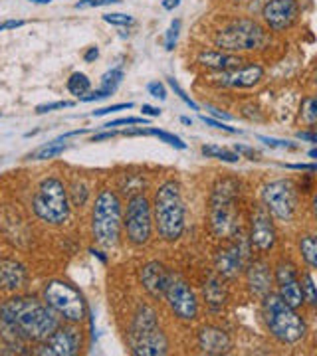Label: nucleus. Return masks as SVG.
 <instances>
[{
	"label": "nucleus",
	"instance_id": "nucleus-1",
	"mask_svg": "<svg viewBox=\"0 0 317 356\" xmlns=\"http://www.w3.org/2000/svg\"><path fill=\"white\" fill-rule=\"evenodd\" d=\"M60 327V317L44 301L14 297L0 303V337L6 343H44Z\"/></svg>",
	"mask_w": 317,
	"mask_h": 356
},
{
	"label": "nucleus",
	"instance_id": "nucleus-2",
	"mask_svg": "<svg viewBox=\"0 0 317 356\" xmlns=\"http://www.w3.org/2000/svg\"><path fill=\"white\" fill-rule=\"evenodd\" d=\"M153 226L159 238L175 243L183 238L187 228V206L183 200V188L177 180H165L153 198Z\"/></svg>",
	"mask_w": 317,
	"mask_h": 356
},
{
	"label": "nucleus",
	"instance_id": "nucleus-3",
	"mask_svg": "<svg viewBox=\"0 0 317 356\" xmlns=\"http://www.w3.org/2000/svg\"><path fill=\"white\" fill-rule=\"evenodd\" d=\"M240 180L226 177L220 178L212 188L208 200V226L216 238L230 240L240 232Z\"/></svg>",
	"mask_w": 317,
	"mask_h": 356
},
{
	"label": "nucleus",
	"instance_id": "nucleus-4",
	"mask_svg": "<svg viewBox=\"0 0 317 356\" xmlns=\"http://www.w3.org/2000/svg\"><path fill=\"white\" fill-rule=\"evenodd\" d=\"M262 317L270 334L281 344H297L307 337V323L288 303L279 299L278 293H268L262 297Z\"/></svg>",
	"mask_w": 317,
	"mask_h": 356
},
{
	"label": "nucleus",
	"instance_id": "nucleus-5",
	"mask_svg": "<svg viewBox=\"0 0 317 356\" xmlns=\"http://www.w3.org/2000/svg\"><path fill=\"white\" fill-rule=\"evenodd\" d=\"M215 46L218 50L230 54H244V51L264 50L272 42L270 32L258 20L240 16L232 18L230 22L222 24L215 32Z\"/></svg>",
	"mask_w": 317,
	"mask_h": 356
},
{
	"label": "nucleus",
	"instance_id": "nucleus-6",
	"mask_svg": "<svg viewBox=\"0 0 317 356\" xmlns=\"http://www.w3.org/2000/svg\"><path fill=\"white\" fill-rule=\"evenodd\" d=\"M123 228V210L117 192L103 188L95 196V204L91 210V234L98 245L111 250L119 243Z\"/></svg>",
	"mask_w": 317,
	"mask_h": 356
},
{
	"label": "nucleus",
	"instance_id": "nucleus-7",
	"mask_svg": "<svg viewBox=\"0 0 317 356\" xmlns=\"http://www.w3.org/2000/svg\"><path fill=\"white\" fill-rule=\"evenodd\" d=\"M131 353L137 356H163L169 353V341L161 331L157 313L149 305H141L127 332Z\"/></svg>",
	"mask_w": 317,
	"mask_h": 356
},
{
	"label": "nucleus",
	"instance_id": "nucleus-8",
	"mask_svg": "<svg viewBox=\"0 0 317 356\" xmlns=\"http://www.w3.org/2000/svg\"><path fill=\"white\" fill-rule=\"evenodd\" d=\"M32 210L42 222L50 226H62L68 222L72 204L68 198V188L60 178L48 177L40 182L38 191L32 198Z\"/></svg>",
	"mask_w": 317,
	"mask_h": 356
},
{
	"label": "nucleus",
	"instance_id": "nucleus-9",
	"mask_svg": "<svg viewBox=\"0 0 317 356\" xmlns=\"http://www.w3.org/2000/svg\"><path fill=\"white\" fill-rule=\"evenodd\" d=\"M44 303L50 307L58 317L77 325L88 317V303L84 295L72 283L63 280H52L44 287Z\"/></svg>",
	"mask_w": 317,
	"mask_h": 356
},
{
	"label": "nucleus",
	"instance_id": "nucleus-10",
	"mask_svg": "<svg viewBox=\"0 0 317 356\" xmlns=\"http://www.w3.org/2000/svg\"><path fill=\"white\" fill-rule=\"evenodd\" d=\"M123 228H125L127 242L135 248H143L153 238V208L149 198L139 192L129 198L123 214Z\"/></svg>",
	"mask_w": 317,
	"mask_h": 356
},
{
	"label": "nucleus",
	"instance_id": "nucleus-11",
	"mask_svg": "<svg viewBox=\"0 0 317 356\" xmlns=\"http://www.w3.org/2000/svg\"><path fill=\"white\" fill-rule=\"evenodd\" d=\"M262 206L279 222H290L297 212V188L292 178H279L264 184Z\"/></svg>",
	"mask_w": 317,
	"mask_h": 356
},
{
	"label": "nucleus",
	"instance_id": "nucleus-12",
	"mask_svg": "<svg viewBox=\"0 0 317 356\" xmlns=\"http://www.w3.org/2000/svg\"><path fill=\"white\" fill-rule=\"evenodd\" d=\"M260 16L268 32L284 34L300 22L302 4L300 0H266L262 4Z\"/></svg>",
	"mask_w": 317,
	"mask_h": 356
},
{
	"label": "nucleus",
	"instance_id": "nucleus-13",
	"mask_svg": "<svg viewBox=\"0 0 317 356\" xmlns=\"http://www.w3.org/2000/svg\"><path fill=\"white\" fill-rule=\"evenodd\" d=\"M167 305L171 309V313L185 323H190L199 317V299L194 291L190 289V285L187 281H183L177 275H169L167 281L165 295Z\"/></svg>",
	"mask_w": 317,
	"mask_h": 356
},
{
	"label": "nucleus",
	"instance_id": "nucleus-14",
	"mask_svg": "<svg viewBox=\"0 0 317 356\" xmlns=\"http://www.w3.org/2000/svg\"><path fill=\"white\" fill-rule=\"evenodd\" d=\"M264 76H266L264 65L258 64V62H250V64L244 62L240 67L212 74L210 83L216 88L224 89H252L264 81Z\"/></svg>",
	"mask_w": 317,
	"mask_h": 356
},
{
	"label": "nucleus",
	"instance_id": "nucleus-15",
	"mask_svg": "<svg viewBox=\"0 0 317 356\" xmlns=\"http://www.w3.org/2000/svg\"><path fill=\"white\" fill-rule=\"evenodd\" d=\"M276 243H278V229L274 224V218L260 204L256 206L250 218V248L258 254H268L276 248Z\"/></svg>",
	"mask_w": 317,
	"mask_h": 356
},
{
	"label": "nucleus",
	"instance_id": "nucleus-16",
	"mask_svg": "<svg viewBox=\"0 0 317 356\" xmlns=\"http://www.w3.org/2000/svg\"><path fill=\"white\" fill-rule=\"evenodd\" d=\"M248 252H250V248L242 242L240 238H238V240H232V242H229L226 245H222V248L218 250V254H216L215 259L216 273H218L220 277H224V280H234V277H238L242 271H244L246 264H248V259H250Z\"/></svg>",
	"mask_w": 317,
	"mask_h": 356
},
{
	"label": "nucleus",
	"instance_id": "nucleus-17",
	"mask_svg": "<svg viewBox=\"0 0 317 356\" xmlns=\"http://www.w3.org/2000/svg\"><path fill=\"white\" fill-rule=\"evenodd\" d=\"M79 350H82V331L70 323V325H60L52 332L36 350V355L76 356Z\"/></svg>",
	"mask_w": 317,
	"mask_h": 356
},
{
	"label": "nucleus",
	"instance_id": "nucleus-18",
	"mask_svg": "<svg viewBox=\"0 0 317 356\" xmlns=\"http://www.w3.org/2000/svg\"><path fill=\"white\" fill-rule=\"evenodd\" d=\"M274 281L278 285V295L284 303L293 309H302L305 305L302 283L297 277V267L292 261H279L274 269Z\"/></svg>",
	"mask_w": 317,
	"mask_h": 356
},
{
	"label": "nucleus",
	"instance_id": "nucleus-19",
	"mask_svg": "<svg viewBox=\"0 0 317 356\" xmlns=\"http://www.w3.org/2000/svg\"><path fill=\"white\" fill-rule=\"evenodd\" d=\"M244 273H246L248 291L252 293L256 299H262L272 291L274 271H272V266L268 264L266 259H260V257L258 259H248V264L244 267Z\"/></svg>",
	"mask_w": 317,
	"mask_h": 356
},
{
	"label": "nucleus",
	"instance_id": "nucleus-20",
	"mask_svg": "<svg viewBox=\"0 0 317 356\" xmlns=\"http://www.w3.org/2000/svg\"><path fill=\"white\" fill-rule=\"evenodd\" d=\"M246 60L242 58L240 54H230V51L218 50V48H212V50H201L196 54V64L201 65L206 72H212V74H218V72H229V70H234V67H240Z\"/></svg>",
	"mask_w": 317,
	"mask_h": 356
},
{
	"label": "nucleus",
	"instance_id": "nucleus-21",
	"mask_svg": "<svg viewBox=\"0 0 317 356\" xmlns=\"http://www.w3.org/2000/svg\"><path fill=\"white\" fill-rule=\"evenodd\" d=\"M169 275H171V273L167 271L163 264H159V261H149V264H145V266L141 267V287L149 293V297H153V299H161V297L165 295Z\"/></svg>",
	"mask_w": 317,
	"mask_h": 356
},
{
	"label": "nucleus",
	"instance_id": "nucleus-22",
	"mask_svg": "<svg viewBox=\"0 0 317 356\" xmlns=\"http://www.w3.org/2000/svg\"><path fill=\"white\" fill-rule=\"evenodd\" d=\"M196 344L204 355H226L232 348L229 332L218 327H204L196 337Z\"/></svg>",
	"mask_w": 317,
	"mask_h": 356
},
{
	"label": "nucleus",
	"instance_id": "nucleus-23",
	"mask_svg": "<svg viewBox=\"0 0 317 356\" xmlns=\"http://www.w3.org/2000/svg\"><path fill=\"white\" fill-rule=\"evenodd\" d=\"M123 79H125V74H123V70H121L119 65H117V67H111V70H107V72L102 76V86H100L98 89H91L88 95L79 97V102L93 103V102H102V99L111 97L115 91L119 89V86L123 83Z\"/></svg>",
	"mask_w": 317,
	"mask_h": 356
},
{
	"label": "nucleus",
	"instance_id": "nucleus-24",
	"mask_svg": "<svg viewBox=\"0 0 317 356\" xmlns=\"http://www.w3.org/2000/svg\"><path fill=\"white\" fill-rule=\"evenodd\" d=\"M26 283V269L22 264L14 259H0V289L16 291Z\"/></svg>",
	"mask_w": 317,
	"mask_h": 356
},
{
	"label": "nucleus",
	"instance_id": "nucleus-25",
	"mask_svg": "<svg viewBox=\"0 0 317 356\" xmlns=\"http://www.w3.org/2000/svg\"><path fill=\"white\" fill-rule=\"evenodd\" d=\"M119 135H125V137H157L159 140H163L167 145H171V147H175L178 151H185L187 149V143L177 137L175 133H169V131H163V129H127L123 133H119Z\"/></svg>",
	"mask_w": 317,
	"mask_h": 356
},
{
	"label": "nucleus",
	"instance_id": "nucleus-26",
	"mask_svg": "<svg viewBox=\"0 0 317 356\" xmlns=\"http://www.w3.org/2000/svg\"><path fill=\"white\" fill-rule=\"evenodd\" d=\"M204 299H206V303L212 311H222L224 305H226V299H229L224 281L220 277H210L204 283Z\"/></svg>",
	"mask_w": 317,
	"mask_h": 356
},
{
	"label": "nucleus",
	"instance_id": "nucleus-27",
	"mask_svg": "<svg viewBox=\"0 0 317 356\" xmlns=\"http://www.w3.org/2000/svg\"><path fill=\"white\" fill-rule=\"evenodd\" d=\"M65 149H68L65 139L60 137V139L50 140L48 145L40 147L38 151H34L32 154H28V159H30V161H48V159H56V156H60Z\"/></svg>",
	"mask_w": 317,
	"mask_h": 356
},
{
	"label": "nucleus",
	"instance_id": "nucleus-28",
	"mask_svg": "<svg viewBox=\"0 0 317 356\" xmlns=\"http://www.w3.org/2000/svg\"><path fill=\"white\" fill-rule=\"evenodd\" d=\"M65 89L74 95V97H84V95H88L89 91H91V79H89L86 74H82V72H74L72 76L68 77V81H65Z\"/></svg>",
	"mask_w": 317,
	"mask_h": 356
},
{
	"label": "nucleus",
	"instance_id": "nucleus-29",
	"mask_svg": "<svg viewBox=\"0 0 317 356\" xmlns=\"http://www.w3.org/2000/svg\"><path fill=\"white\" fill-rule=\"evenodd\" d=\"M300 254H302V259L309 269H316L317 267V240L316 236L307 234V236H302L300 238Z\"/></svg>",
	"mask_w": 317,
	"mask_h": 356
},
{
	"label": "nucleus",
	"instance_id": "nucleus-30",
	"mask_svg": "<svg viewBox=\"0 0 317 356\" xmlns=\"http://www.w3.org/2000/svg\"><path fill=\"white\" fill-rule=\"evenodd\" d=\"M201 153L206 159H216V161H222V163H229V165H236L240 161V154L226 151V149H220L216 145H204L203 149H201Z\"/></svg>",
	"mask_w": 317,
	"mask_h": 356
},
{
	"label": "nucleus",
	"instance_id": "nucleus-31",
	"mask_svg": "<svg viewBox=\"0 0 317 356\" xmlns=\"http://www.w3.org/2000/svg\"><path fill=\"white\" fill-rule=\"evenodd\" d=\"M300 121L305 123L307 127H314L317 121V102L314 95H307L304 102H302V107H300Z\"/></svg>",
	"mask_w": 317,
	"mask_h": 356
},
{
	"label": "nucleus",
	"instance_id": "nucleus-32",
	"mask_svg": "<svg viewBox=\"0 0 317 356\" xmlns=\"http://www.w3.org/2000/svg\"><path fill=\"white\" fill-rule=\"evenodd\" d=\"M68 198H70V204H74V206H84V204L88 202L89 198V186L84 182V180H79V182H74L72 184V188L68 191Z\"/></svg>",
	"mask_w": 317,
	"mask_h": 356
},
{
	"label": "nucleus",
	"instance_id": "nucleus-33",
	"mask_svg": "<svg viewBox=\"0 0 317 356\" xmlns=\"http://www.w3.org/2000/svg\"><path fill=\"white\" fill-rule=\"evenodd\" d=\"M302 291H304V301H307L311 307L317 305V287L316 281H314V275L311 271H307L304 277H302Z\"/></svg>",
	"mask_w": 317,
	"mask_h": 356
},
{
	"label": "nucleus",
	"instance_id": "nucleus-34",
	"mask_svg": "<svg viewBox=\"0 0 317 356\" xmlns=\"http://www.w3.org/2000/svg\"><path fill=\"white\" fill-rule=\"evenodd\" d=\"M167 83H169V88L175 91V95H178V99L185 103L187 107H190L192 111H199V105H196V103L190 99L189 95H187V91H185V89L178 86V81L175 79V77H167Z\"/></svg>",
	"mask_w": 317,
	"mask_h": 356
},
{
	"label": "nucleus",
	"instance_id": "nucleus-35",
	"mask_svg": "<svg viewBox=\"0 0 317 356\" xmlns=\"http://www.w3.org/2000/svg\"><path fill=\"white\" fill-rule=\"evenodd\" d=\"M178 32H180V20L175 18L171 26H169V30H167L165 34V50L167 51H173L175 50V46H177L178 42Z\"/></svg>",
	"mask_w": 317,
	"mask_h": 356
},
{
	"label": "nucleus",
	"instance_id": "nucleus-36",
	"mask_svg": "<svg viewBox=\"0 0 317 356\" xmlns=\"http://www.w3.org/2000/svg\"><path fill=\"white\" fill-rule=\"evenodd\" d=\"M149 121L145 117H121V119H114L109 123L102 125V129H115V127H123V125H147Z\"/></svg>",
	"mask_w": 317,
	"mask_h": 356
},
{
	"label": "nucleus",
	"instance_id": "nucleus-37",
	"mask_svg": "<svg viewBox=\"0 0 317 356\" xmlns=\"http://www.w3.org/2000/svg\"><path fill=\"white\" fill-rule=\"evenodd\" d=\"M103 22H107V24L111 26H131L133 24V16L121 13H109L103 14Z\"/></svg>",
	"mask_w": 317,
	"mask_h": 356
},
{
	"label": "nucleus",
	"instance_id": "nucleus-38",
	"mask_svg": "<svg viewBox=\"0 0 317 356\" xmlns=\"http://www.w3.org/2000/svg\"><path fill=\"white\" fill-rule=\"evenodd\" d=\"M123 0H77L74 4L76 10H86V8H100V6H111V4H119Z\"/></svg>",
	"mask_w": 317,
	"mask_h": 356
},
{
	"label": "nucleus",
	"instance_id": "nucleus-39",
	"mask_svg": "<svg viewBox=\"0 0 317 356\" xmlns=\"http://www.w3.org/2000/svg\"><path fill=\"white\" fill-rule=\"evenodd\" d=\"M258 140H262L266 147L270 149H286V151H295L297 149V145H293L292 140H281V139H272V137H258Z\"/></svg>",
	"mask_w": 317,
	"mask_h": 356
},
{
	"label": "nucleus",
	"instance_id": "nucleus-40",
	"mask_svg": "<svg viewBox=\"0 0 317 356\" xmlns=\"http://www.w3.org/2000/svg\"><path fill=\"white\" fill-rule=\"evenodd\" d=\"M68 107H74V102H54V103H44L36 107V113H52V111H58V109H68Z\"/></svg>",
	"mask_w": 317,
	"mask_h": 356
},
{
	"label": "nucleus",
	"instance_id": "nucleus-41",
	"mask_svg": "<svg viewBox=\"0 0 317 356\" xmlns=\"http://www.w3.org/2000/svg\"><path fill=\"white\" fill-rule=\"evenodd\" d=\"M131 107H133V103L131 102L117 103V105H109V107H102V109L91 111V117H103V115L115 113V111H125V109H131Z\"/></svg>",
	"mask_w": 317,
	"mask_h": 356
},
{
	"label": "nucleus",
	"instance_id": "nucleus-42",
	"mask_svg": "<svg viewBox=\"0 0 317 356\" xmlns=\"http://www.w3.org/2000/svg\"><path fill=\"white\" fill-rule=\"evenodd\" d=\"M147 91H149V95L155 97V99H161V102H165L167 99V88L163 81H151V83L147 86Z\"/></svg>",
	"mask_w": 317,
	"mask_h": 356
},
{
	"label": "nucleus",
	"instance_id": "nucleus-43",
	"mask_svg": "<svg viewBox=\"0 0 317 356\" xmlns=\"http://www.w3.org/2000/svg\"><path fill=\"white\" fill-rule=\"evenodd\" d=\"M201 119H203L204 125H208V127H212V129H218V131H226V133H240L238 129L229 127L226 123H222V121H216V119H212V117L201 115Z\"/></svg>",
	"mask_w": 317,
	"mask_h": 356
},
{
	"label": "nucleus",
	"instance_id": "nucleus-44",
	"mask_svg": "<svg viewBox=\"0 0 317 356\" xmlns=\"http://www.w3.org/2000/svg\"><path fill=\"white\" fill-rule=\"evenodd\" d=\"M234 153L236 154H244L246 159H250V161H260L258 156V151H254V149H250V147H244V145H236L234 147Z\"/></svg>",
	"mask_w": 317,
	"mask_h": 356
},
{
	"label": "nucleus",
	"instance_id": "nucleus-45",
	"mask_svg": "<svg viewBox=\"0 0 317 356\" xmlns=\"http://www.w3.org/2000/svg\"><path fill=\"white\" fill-rule=\"evenodd\" d=\"M119 133H115L114 129H107V131H103V133H98V135H93L91 139H89V143H100V140H109L114 139V137H117Z\"/></svg>",
	"mask_w": 317,
	"mask_h": 356
},
{
	"label": "nucleus",
	"instance_id": "nucleus-46",
	"mask_svg": "<svg viewBox=\"0 0 317 356\" xmlns=\"http://www.w3.org/2000/svg\"><path fill=\"white\" fill-rule=\"evenodd\" d=\"M98 58H100V48H98V46H91V48H88L86 54H84V62H86V64H93Z\"/></svg>",
	"mask_w": 317,
	"mask_h": 356
},
{
	"label": "nucleus",
	"instance_id": "nucleus-47",
	"mask_svg": "<svg viewBox=\"0 0 317 356\" xmlns=\"http://www.w3.org/2000/svg\"><path fill=\"white\" fill-rule=\"evenodd\" d=\"M24 24V20H4L0 24V32H4V30H16V28H22Z\"/></svg>",
	"mask_w": 317,
	"mask_h": 356
},
{
	"label": "nucleus",
	"instance_id": "nucleus-48",
	"mask_svg": "<svg viewBox=\"0 0 317 356\" xmlns=\"http://www.w3.org/2000/svg\"><path fill=\"white\" fill-rule=\"evenodd\" d=\"M141 111H143V117H159L161 115L159 107H153V105H147V103L141 105Z\"/></svg>",
	"mask_w": 317,
	"mask_h": 356
},
{
	"label": "nucleus",
	"instance_id": "nucleus-49",
	"mask_svg": "<svg viewBox=\"0 0 317 356\" xmlns=\"http://www.w3.org/2000/svg\"><path fill=\"white\" fill-rule=\"evenodd\" d=\"M286 168H292V170H305V172H316L317 165L311 163V165H302V163H295V165H284Z\"/></svg>",
	"mask_w": 317,
	"mask_h": 356
},
{
	"label": "nucleus",
	"instance_id": "nucleus-50",
	"mask_svg": "<svg viewBox=\"0 0 317 356\" xmlns=\"http://www.w3.org/2000/svg\"><path fill=\"white\" fill-rule=\"evenodd\" d=\"M297 139L300 140H307V143H311V145H316L317 143V135L314 131H300L297 133Z\"/></svg>",
	"mask_w": 317,
	"mask_h": 356
},
{
	"label": "nucleus",
	"instance_id": "nucleus-51",
	"mask_svg": "<svg viewBox=\"0 0 317 356\" xmlns=\"http://www.w3.org/2000/svg\"><path fill=\"white\" fill-rule=\"evenodd\" d=\"M161 4H163V8H165V10L171 13V10H175V8L180 6V0H163Z\"/></svg>",
	"mask_w": 317,
	"mask_h": 356
},
{
	"label": "nucleus",
	"instance_id": "nucleus-52",
	"mask_svg": "<svg viewBox=\"0 0 317 356\" xmlns=\"http://www.w3.org/2000/svg\"><path fill=\"white\" fill-rule=\"evenodd\" d=\"M208 109H210V113L215 115V117H220V119H224V121H230V119H232V117H230L229 113H224L222 109H216V107H208Z\"/></svg>",
	"mask_w": 317,
	"mask_h": 356
},
{
	"label": "nucleus",
	"instance_id": "nucleus-53",
	"mask_svg": "<svg viewBox=\"0 0 317 356\" xmlns=\"http://www.w3.org/2000/svg\"><path fill=\"white\" fill-rule=\"evenodd\" d=\"M89 254L95 255V257H98V259H100L102 264H107V255H103L102 250H95V248H91V250H89Z\"/></svg>",
	"mask_w": 317,
	"mask_h": 356
},
{
	"label": "nucleus",
	"instance_id": "nucleus-54",
	"mask_svg": "<svg viewBox=\"0 0 317 356\" xmlns=\"http://www.w3.org/2000/svg\"><path fill=\"white\" fill-rule=\"evenodd\" d=\"M32 4H50L52 0H30Z\"/></svg>",
	"mask_w": 317,
	"mask_h": 356
},
{
	"label": "nucleus",
	"instance_id": "nucleus-55",
	"mask_svg": "<svg viewBox=\"0 0 317 356\" xmlns=\"http://www.w3.org/2000/svg\"><path fill=\"white\" fill-rule=\"evenodd\" d=\"M180 121H183L185 125H192V119H190V117H180Z\"/></svg>",
	"mask_w": 317,
	"mask_h": 356
},
{
	"label": "nucleus",
	"instance_id": "nucleus-56",
	"mask_svg": "<svg viewBox=\"0 0 317 356\" xmlns=\"http://www.w3.org/2000/svg\"><path fill=\"white\" fill-rule=\"evenodd\" d=\"M309 156H311V159H316V156H317V149H311V151H309Z\"/></svg>",
	"mask_w": 317,
	"mask_h": 356
},
{
	"label": "nucleus",
	"instance_id": "nucleus-57",
	"mask_svg": "<svg viewBox=\"0 0 317 356\" xmlns=\"http://www.w3.org/2000/svg\"><path fill=\"white\" fill-rule=\"evenodd\" d=\"M234 2H238V4H246V2H252V0H234Z\"/></svg>",
	"mask_w": 317,
	"mask_h": 356
}]
</instances>
